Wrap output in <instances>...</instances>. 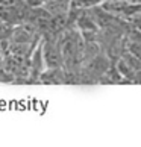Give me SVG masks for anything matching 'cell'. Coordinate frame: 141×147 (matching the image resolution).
Instances as JSON below:
<instances>
[{"instance_id": "obj_1", "label": "cell", "mask_w": 141, "mask_h": 147, "mask_svg": "<svg viewBox=\"0 0 141 147\" xmlns=\"http://www.w3.org/2000/svg\"><path fill=\"white\" fill-rule=\"evenodd\" d=\"M46 70V62L43 58V50H41V42L36 46L30 56V70H29V78L32 84H38V78L41 76V73Z\"/></svg>"}, {"instance_id": "obj_2", "label": "cell", "mask_w": 141, "mask_h": 147, "mask_svg": "<svg viewBox=\"0 0 141 147\" xmlns=\"http://www.w3.org/2000/svg\"><path fill=\"white\" fill-rule=\"evenodd\" d=\"M67 74L65 68L59 67V68H46L41 73V76L38 78V84H46V85H61L65 84Z\"/></svg>"}, {"instance_id": "obj_3", "label": "cell", "mask_w": 141, "mask_h": 147, "mask_svg": "<svg viewBox=\"0 0 141 147\" xmlns=\"http://www.w3.org/2000/svg\"><path fill=\"white\" fill-rule=\"evenodd\" d=\"M52 15L68 14L72 9V0H46L43 5Z\"/></svg>"}, {"instance_id": "obj_4", "label": "cell", "mask_w": 141, "mask_h": 147, "mask_svg": "<svg viewBox=\"0 0 141 147\" xmlns=\"http://www.w3.org/2000/svg\"><path fill=\"white\" fill-rule=\"evenodd\" d=\"M128 52L141 62V34H140L138 30H135L132 35H129Z\"/></svg>"}, {"instance_id": "obj_5", "label": "cell", "mask_w": 141, "mask_h": 147, "mask_svg": "<svg viewBox=\"0 0 141 147\" xmlns=\"http://www.w3.org/2000/svg\"><path fill=\"white\" fill-rule=\"evenodd\" d=\"M0 84H14V76L3 67V64H0Z\"/></svg>"}, {"instance_id": "obj_6", "label": "cell", "mask_w": 141, "mask_h": 147, "mask_svg": "<svg viewBox=\"0 0 141 147\" xmlns=\"http://www.w3.org/2000/svg\"><path fill=\"white\" fill-rule=\"evenodd\" d=\"M46 0H24V3L28 5L29 8H38V6H43Z\"/></svg>"}, {"instance_id": "obj_7", "label": "cell", "mask_w": 141, "mask_h": 147, "mask_svg": "<svg viewBox=\"0 0 141 147\" xmlns=\"http://www.w3.org/2000/svg\"><path fill=\"white\" fill-rule=\"evenodd\" d=\"M0 2H2V0H0Z\"/></svg>"}]
</instances>
